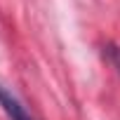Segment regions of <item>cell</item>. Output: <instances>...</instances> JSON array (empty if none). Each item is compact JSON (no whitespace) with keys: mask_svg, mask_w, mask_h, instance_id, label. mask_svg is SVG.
<instances>
[{"mask_svg":"<svg viewBox=\"0 0 120 120\" xmlns=\"http://www.w3.org/2000/svg\"><path fill=\"white\" fill-rule=\"evenodd\" d=\"M0 108H3V113H5L10 120H35V118L28 113V108H26L10 90H5L3 85H0Z\"/></svg>","mask_w":120,"mask_h":120,"instance_id":"cell-1","label":"cell"}]
</instances>
